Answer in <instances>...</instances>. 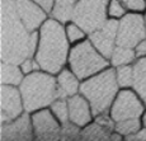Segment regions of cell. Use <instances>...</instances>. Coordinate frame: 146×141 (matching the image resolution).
I'll list each match as a JSON object with an SVG mask.
<instances>
[{"instance_id": "cell-1", "label": "cell", "mask_w": 146, "mask_h": 141, "mask_svg": "<svg viewBox=\"0 0 146 141\" xmlns=\"http://www.w3.org/2000/svg\"><path fill=\"white\" fill-rule=\"evenodd\" d=\"M31 32L21 21L15 0L0 3V59L1 61L21 64L29 56Z\"/></svg>"}, {"instance_id": "cell-2", "label": "cell", "mask_w": 146, "mask_h": 141, "mask_svg": "<svg viewBox=\"0 0 146 141\" xmlns=\"http://www.w3.org/2000/svg\"><path fill=\"white\" fill-rule=\"evenodd\" d=\"M40 32V43L35 60L41 70L56 75L67 65L71 45L66 37L65 24L50 17Z\"/></svg>"}, {"instance_id": "cell-3", "label": "cell", "mask_w": 146, "mask_h": 141, "mask_svg": "<svg viewBox=\"0 0 146 141\" xmlns=\"http://www.w3.org/2000/svg\"><path fill=\"white\" fill-rule=\"evenodd\" d=\"M24 108L28 113L47 108L53 100L60 98L56 75L44 70H37L24 76L19 85Z\"/></svg>"}, {"instance_id": "cell-4", "label": "cell", "mask_w": 146, "mask_h": 141, "mask_svg": "<svg viewBox=\"0 0 146 141\" xmlns=\"http://www.w3.org/2000/svg\"><path fill=\"white\" fill-rule=\"evenodd\" d=\"M116 69L109 66L80 83V92L90 103L94 116L109 112L112 103L119 92Z\"/></svg>"}, {"instance_id": "cell-5", "label": "cell", "mask_w": 146, "mask_h": 141, "mask_svg": "<svg viewBox=\"0 0 146 141\" xmlns=\"http://www.w3.org/2000/svg\"><path fill=\"white\" fill-rule=\"evenodd\" d=\"M67 66L83 81L90 78L92 75L109 67L111 63H109V59L104 57L95 49L90 39L86 38L71 46L69 60H67Z\"/></svg>"}, {"instance_id": "cell-6", "label": "cell", "mask_w": 146, "mask_h": 141, "mask_svg": "<svg viewBox=\"0 0 146 141\" xmlns=\"http://www.w3.org/2000/svg\"><path fill=\"white\" fill-rule=\"evenodd\" d=\"M109 0H78L72 21L92 33L108 19L107 8Z\"/></svg>"}, {"instance_id": "cell-7", "label": "cell", "mask_w": 146, "mask_h": 141, "mask_svg": "<svg viewBox=\"0 0 146 141\" xmlns=\"http://www.w3.org/2000/svg\"><path fill=\"white\" fill-rule=\"evenodd\" d=\"M146 106L140 95L133 90V88H122L116 95L111 108L109 114L114 122L130 118H141L145 112Z\"/></svg>"}, {"instance_id": "cell-8", "label": "cell", "mask_w": 146, "mask_h": 141, "mask_svg": "<svg viewBox=\"0 0 146 141\" xmlns=\"http://www.w3.org/2000/svg\"><path fill=\"white\" fill-rule=\"evenodd\" d=\"M146 38V21L144 13L127 12L118 21L117 45L135 49Z\"/></svg>"}, {"instance_id": "cell-9", "label": "cell", "mask_w": 146, "mask_h": 141, "mask_svg": "<svg viewBox=\"0 0 146 141\" xmlns=\"http://www.w3.org/2000/svg\"><path fill=\"white\" fill-rule=\"evenodd\" d=\"M35 139L37 140H58L61 139L62 125L57 120L50 107L31 113Z\"/></svg>"}, {"instance_id": "cell-10", "label": "cell", "mask_w": 146, "mask_h": 141, "mask_svg": "<svg viewBox=\"0 0 146 141\" xmlns=\"http://www.w3.org/2000/svg\"><path fill=\"white\" fill-rule=\"evenodd\" d=\"M26 112L19 86L4 85L0 86V122L5 123L15 120Z\"/></svg>"}, {"instance_id": "cell-11", "label": "cell", "mask_w": 146, "mask_h": 141, "mask_svg": "<svg viewBox=\"0 0 146 141\" xmlns=\"http://www.w3.org/2000/svg\"><path fill=\"white\" fill-rule=\"evenodd\" d=\"M117 29L118 21L108 18L99 28L88 35V38L94 45V47L107 59L111 57L112 52L117 46Z\"/></svg>"}, {"instance_id": "cell-12", "label": "cell", "mask_w": 146, "mask_h": 141, "mask_svg": "<svg viewBox=\"0 0 146 141\" xmlns=\"http://www.w3.org/2000/svg\"><path fill=\"white\" fill-rule=\"evenodd\" d=\"M0 139L1 141H28L35 139L31 113L24 112L15 120L1 123Z\"/></svg>"}, {"instance_id": "cell-13", "label": "cell", "mask_w": 146, "mask_h": 141, "mask_svg": "<svg viewBox=\"0 0 146 141\" xmlns=\"http://www.w3.org/2000/svg\"><path fill=\"white\" fill-rule=\"evenodd\" d=\"M18 15L29 32L38 31L48 19V12L33 0H15Z\"/></svg>"}, {"instance_id": "cell-14", "label": "cell", "mask_w": 146, "mask_h": 141, "mask_svg": "<svg viewBox=\"0 0 146 141\" xmlns=\"http://www.w3.org/2000/svg\"><path fill=\"white\" fill-rule=\"evenodd\" d=\"M67 104H69L70 122L75 123L80 128L85 127L86 125L93 122L95 116L93 113L92 106L81 93H78V94L67 98Z\"/></svg>"}, {"instance_id": "cell-15", "label": "cell", "mask_w": 146, "mask_h": 141, "mask_svg": "<svg viewBox=\"0 0 146 141\" xmlns=\"http://www.w3.org/2000/svg\"><path fill=\"white\" fill-rule=\"evenodd\" d=\"M56 81H57V89L60 98H70L80 92L81 80L75 75V72L69 66L61 69L56 74Z\"/></svg>"}, {"instance_id": "cell-16", "label": "cell", "mask_w": 146, "mask_h": 141, "mask_svg": "<svg viewBox=\"0 0 146 141\" xmlns=\"http://www.w3.org/2000/svg\"><path fill=\"white\" fill-rule=\"evenodd\" d=\"M24 76L26 75L23 74L18 64L1 61V64H0V81H1V84L19 86Z\"/></svg>"}, {"instance_id": "cell-17", "label": "cell", "mask_w": 146, "mask_h": 141, "mask_svg": "<svg viewBox=\"0 0 146 141\" xmlns=\"http://www.w3.org/2000/svg\"><path fill=\"white\" fill-rule=\"evenodd\" d=\"M133 65V90L140 95L146 106V56L139 57Z\"/></svg>"}, {"instance_id": "cell-18", "label": "cell", "mask_w": 146, "mask_h": 141, "mask_svg": "<svg viewBox=\"0 0 146 141\" xmlns=\"http://www.w3.org/2000/svg\"><path fill=\"white\" fill-rule=\"evenodd\" d=\"M76 3L78 0H55L50 14L56 21L61 22L62 24H66L67 22L72 21Z\"/></svg>"}, {"instance_id": "cell-19", "label": "cell", "mask_w": 146, "mask_h": 141, "mask_svg": "<svg viewBox=\"0 0 146 141\" xmlns=\"http://www.w3.org/2000/svg\"><path fill=\"white\" fill-rule=\"evenodd\" d=\"M136 60H137V56H136L135 49L118 46V45L116 46V49L113 50L111 57H109L111 66L113 67H118V66H122V65H131Z\"/></svg>"}, {"instance_id": "cell-20", "label": "cell", "mask_w": 146, "mask_h": 141, "mask_svg": "<svg viewBox=\"0 0 146 141\" xmlns=\"http://www.w3.org/2000/svg\"><path fill=\"white\" fill-rule=\"evenodd\" d=\"M112 132L113 131L103 127L97 121L93 120V122H90L85 127L81 128L80 139L81 140H111Z\"/></svg>"}, {"instance_id": "cell-21", "label": "cell", "mask_w": 146, "mask_h": 141, "mask_svg": "<svg viewBox=\"0 0 146 141\" xmlns=\"http://www.w3.org/2000/svg\"><path fill=\"white\" fill-rule=\"evenodd\" d=\"M65 33H66V37L69 39L71 46L88 38L86 31L84 29L83 27H80L78 23H75L74 21H70L65 24Z\"/></svg>"}, {"instance_id": "cell-22", "label": "cell", "mask_w": 146, "mask_h": 141, "mask_svg": "<svg viewBox=\"0 0 146 141\" xmlns=\"http://www.w3.org/2000/svg\"><path fill=\"white\" fill-rule=\"evenodd\" d=\"M116 69V79L119 88H132L133 84V65H122L114 67Z\"/></svg>"}, {"instance_id": "cell-23", "label": "cell", "mask_w": 146, "mask_h": 141, "mask_svg": "<svg viewBox=\"0 0 146 141\" xmlns=\"http://www.w3.org/2000/svg\"><path fill=\"white\" fill-rule=\"evenodd\" d=\"M142 127L141 118H130V120H123L118 121L114 125V131L118 132L119 135H122L123 139L126 136L131 134H135L136 131H139Z\"/></svg>"}, {"instance_id": "cell-24", "label": "cell", "mask_w": 146, "mask_h": 141, "mask_svg": "<svg viewBox=\"0 0 146 141\" xmlns=\"http://www.w3.org/2000/svg\"><path fill=\"white\" fill-rule=\"evenodd\" d=\"M53 114L57 117V120L61 122V125L69 122V104H67L66 98H57L53 100L52 104L50 106Z\"/></svg>"}, {"instance_id": "cell-25", "label": "cell", "mask_w": 146, "mask_h": 141, "mask_svg": "<svg viewBox=\"0 0 146 141\" xmlns=\"http://www.w3.org/2000/svg\"><path fill=\"white\" fill-rule=\"evenodd\" d=\"M128 10L126 9V7L123 5V3L121 0H109L108 8H107V15L109 19H117L119 21L123 15L127 14Z\"/></svg>"}, {"instance_id": "cell-26", "label": "cell", "mask_w": 146, "mask_h": 141, "mask_svg": "<svg viewBox=\"0 0 146 141\" xmlns=\"http://www.w3.org/2000/svg\"><path fill=\"white\" fill-rule=\"evenodd\" d=\"M81 128L72 122H66L62 125V131H61V139L62 140H76L80 139Z\"/></svg>"}, {"instance_id": "cell-27", "label": "cell", "mask_w": 146, "mask_h": 141, "mask_svg": "<svg viewBox=\"0 0 146 141\" xmlns=\"http://www.w3.org/2000/svg\"><path fill=\"white\" fill-rule=\"evenodd\" d=\"M128 12L145 13L146 12V0H121Z\"/></svg>"}, {"instance_id": "cell-28", "label": "cell", "mask_w": 146, "mask_h": 141, "mask_svg": "<svg viewBox=\"0 0 146 141\" xmlns=\"http://www.w3.org/2000/svg\"><path fill=\"white\" fill-rule=\"evenodd\" d=\"M19 66H21V69H22V71H23L24 75H28L33 71H37V70H41L40 66H38V64L36 63L35 57H29V56H28L27 59H24V60L19 64Z\"/></svg>"}, {"instance_id": "cell-29", "label": "cell", "mask_w": 146, "mask_h": 141, "mask_svg": "<svg viewBox=\"0 0 146 141\" xmlns=\"http://www.w3.org/2000/svg\"><path fill=\"white\" fill-rule=\"evenodd\" d=\"M125 140L127 141H146V127L142 126L139 131H136L135 134H131L128 136L125 137Z\"/></svg>"}, {"instance_id": "cell-30", "label": "cell", "mask_w": 146, "mask_h": 141, "mask_svg": "<svg viewBox=\"0 0 146 141\" xmlns=\"http://www.w3.org/2000/svg\"><path fill=\"white\" fill-rule=\"evenodd\" d=\"M135 51H136V56L139 57H145L146 56V38L142 39L136 47H135Z\"/></svg>"}, {"instance_id": "cell-31", "label": "cell", "mask_w": 146, "mask_h": 141, "mask_svg": "<svg viewBox=\"0 0 146 141\" xmlns=\"http://www.w3.org/2000/svg\"><path fill=\"white\" fill-rule=\"evenodd\" d=\"M33 1L37 3V4H40L46 12L51 13L52 7H53V1H55V0H33Z\"/></svg>"}, {"instance_id": "cell-32", "label": "cell", "mask_w": 146, "mask_h": 141, "mask_svg": "<svg viewBox=\"0 0 146 141\" xmlns=\"http://www.w3.org/2000/svg\"><path fill=\"white\" fill-rule=\"evenodd\" d=\"M141 122H142V126L144 127H146V109H145V112L142 113V116H141Z\"/></svg>"}, {"instance_id": "cell-33", "label": "cell", "mask_w": 146, "mask_h": 141, "mask_svg": "<svg viewBox=\"0 0 146 141\" xmlns=\"http://www.w3.org/2000/svg\"><path fill=\"white\" fill-rule=\"evenodd\" d=\"M144 14H145V21H146V12H145V13H144Z\"/></svg>"}]
</instances>
